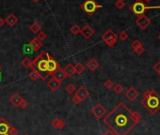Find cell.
I'll return each mask as SVG.
<instances>
[{
  "mask_svg": "<svg viewBox=\"0 0 160 135\" xmlns=\"http://www.w3.org/2000/svg\"><path fill=\"white\" fill-rule=\"evenodd\" d=\"M132 111L123 102H119L104 118V123L115 135H127L137 125L132 119Z\"/></svg>",
  "mask_w": 160,
  "mask_h": 135,
  "instance_id": "obj_1",
  "label": "cell"
},
{
  "mask_svg": "<svg viewBox=\"0 0 160 135\" xmlns=\"http://www.w3.org/2000/svg\"><path fill=\"white\" fill-rule=\"evenodd\" d=\"M141 104L151 114H157L160 110V95L155 90H146L143 93Z\"/></svg>",
  "mask_w": 160,
  "mask_h": 135,
  "instance_id": "obj_2",
  "label": "cell"
},
{
  "mask_svg": "<svg viewBox=\"0 0 160 135\" xmlns=\"http://www.w3.org/2000/svg\"><path fill=\"white\" fill-rule=\"evenodd\" d=\"M151 9H160V6L157 7H149L147 6L145 3H144L142 0H136V1L130 6L129 10L133 12L137 17L141 16V15L145 14V11L147 10H151Z\"/></svg>",
  "mask_w": 160,
  "mask_h": 135,
  "instance_id": "obj_3",
  "label": "cell"
},
{
  "mask_svg": "<svg viewBox=\"0 0 160 135\" xmlns=\"http://www.w3.org/2000/svg\"><path fill=\"white\" fill-rule=\"evenodd\" d=\"M46 60H42L39 56L36 57L34 60H32L31 69L36 70L41 75V79L46 80V78L49 76V73L47 71V66H46Z\"/></svg>",
  "mask_w": 160,
  "mask_h": 135,
  "instance_id": "obj_4",
  "label": "cell"
},
{
  "mask_svg": "<svg viewBox=\"0 0 160 135\" xmlns=\"http://www.w3.org/2000/svg\"><path fill=\"white\" fill-rule=\"evenodd\" d=\"M81 8L87 14L91 15V14H93L97 10L103 8V6L96 3L95 0H85L84 3L81 5Z\"/></svg>",
  "mask_w": 160,
  "mask_h": 135,
  "instance_id": "obj_5",
  "label": "cell"
},
{
  "mask_svg": "<svg viewBox=\"0 0 160 135\" xmlns=\"http://www.w3.org/2000/svg\"><path fill=\"white\" fill-rule=\"evenodd\" d=\"M102 39L106 43V45H109V47H112L115 45L116 42H117L118 36L114 33L113 30L107 29L106 32L102 35Z\"/></svg>",
  "mask_w": 160,
  "mask_h": 135,
  "instance_id": "obj_6",
  "label": "cell"
},
{
  "mask_svg": "<svg viewBox=\"0 0 160 135\" xmlns=\"http://www.w3.org/2000/svg\"><path fill=\"white\" fill-rule=\"evenodd\" d=\"M91 113H93V114L96 118L100 119L106 114V110L101 103H97V104L94 105L93 108L91 109Z\"/></svg>",
  "mask_w": 160,
  "mask_h": 135,
  "instance_id": "obj_7",
  "label": "cell"
},
{
  "mask_svg": "<svg viewBox=\"0 0 160 135\" xmlns=\"http://www.w3.org/2000/svg\"><path fill=\"white\" fill-rule=\"evenodd\" d=\"M46 66H47V71H48V73H49V75H53L55 71L58 69H59V64L51 56V55L46 62Z\"/></svg>",
  "mask_w": 160,
  "mask_h": 135,
  "instance_id": "obj_8",
  "label": "cell"
},
{
  "mask_svg": "<svg viewBox=\"0 0 160 135\" xmlns=\"http://www.w3.org/2000/svg\"><path fill=\"white\" fill-rule=\"evenodd\" d=\"M136 23H137V25L139 27V28L144 30L151 25V20L144 14V15H141V16L138 17L137 21H136Z\"/></svg>",
  "mask_w": 160,
  "mask_h": 135,
  "instance_id": "obj_9",
  "label": "cell"
},
{
  "mask_svg": "<svg viewBox=\"0 0 160 135\" xmlns=\"http://www.w3.org/2000/svg\"><path fill=\"white\" fill-rule=\"evenodd\" d=\"M89 92H88V90L85 88L84 86H80L78 89H77V91L74 92V96L79 98L80 101H84L86 100V98L89 97Z\"/></svg>",
  "mask_w": 160,
  "mask_h": 135,
  "instance_id": "obj_10",
  "label": "cell"
},
{
  "mask_svg": "<svg viewBox=\"0 0 160 135\" xmlns=\"http://www.w3.org/2000/svg\"><path fill=\"white\" fill-rule=\"evenodd\" d=\"M10 123L5 118H0V135H8L10 129Z\"/></svg>",
  "mask_w": 160,
  "mask_h": 135,
  "instance_id": "obj_11",
  "label": "cell"
},
{
  "mask_svg": "<svg viewBox=\"0 0 160 135\" xmlns=\"http://www.w3.org/2000/svg\"><path fill=\"white\" fill-rule=\"evenodd\" d=\"M139 96L138 91L135 88V87L131 86L129 89H128L125 92V97L129 100L130 101H134L138 98V97Z\"/></svg>",
  "mask_w": 160,
  "mask_h": 135,
  "instance_id": "obj_12",
  "label": "cell"
},
{
  "mask_svg": "<svg viewBox=\"0 0 160 135\" xmlns=\"http://www.w3.org/2000/svg\"><path fill=\"white\" fill-rule=\"evenodd\" d=\"M80 34H81L85 39H89L91 36L94 34V30L90 25H86L83 28H81V30H80Z\"/></svg>",
  "mask_w": 160,
  "mask_h": 135,
  "instance_id": "obj_13",
  "label": "cell"
},
{
  "mask_svg": "<svg viewBox=\"0 0 160 135\" xmlns=\"http://www.w3.org/2000/svg\"><path fill=\"white\" fill-rule=\"evenodd\" d=\"M61 82L58 81L57 79L54 78V77H52L50 80L48 81V83H47V86L49 87L52 91L58 90L59 88V86H61Z\"/></svg>",
  "mask_w": 160,
  "mask_h": 135,
  "instance_id": "obj_14",
  "label": "cell"
},
{
  "mask_svg": "<svg viewBox=\"0 0 160 135\" xmlns=\"http://www.w3.org/2000/svg\"><path fill=\"white\" fill-rule=\"evenodd\" d=\"M5 23L7 25H9V26L10 27H13L16 23H18V18L16 17V15H14L13 13H10L9 14L5 19Z\"/></svg>",
  "mask_w": 160,
  "mask_h": 135,
  "instance_id": "obj_15",
  "label": "cell"
},
{
  "mask_svg": "<svg viewBox=\"0 0 160 135\" xmlns=\"http://www.w3.org/2000/svg\"><path fill=\"white\" fill-rule=\"evenodd\" d=\"M22 100H23V98L20 96V95L18 94V93H15V94H13V96H11V98H10V102L13 104L14 107H19V105H20V103H21V101H22Z\"/></svg>",
  "mask_w": 160,
  "mask_h": 135,
  "instance_id": "obj_16",
  "label": "cell"
},
{
  "mask_svg": "<svg viewBox=\"0 0 160 135\" xmlns=\"http://www.w3.org/2000/svg\"><path fill=\"white\" fill-rule=\"evenodd\" d=\"M54 78H56L57 79L58 81H59V82H62L64 79L66 78V74H65V72L63 71V70H61V68L59 69H58L57 70L55 71V72L53 73V75H52Z\"/></svg>",
  "mask_w": 160,
  "mask_h": 135,
  "instance_id": "obj_17",
  "label": "cell"
},
{
  "mask_svg": "<svg viewBox=\"0 0 160 135\" xmlns=\"http://www.w3.org/2000/svg\"><path fill=\"white\" fill-rule=\"evenodd\" d=\"M99 62L95 58H91L90 60L87 62V68H89V70L91 71H95L99 68Z\"/></svg>",
  "mask_w": 160,
  "mask_h": 135,
  "instance_id": "obj_18",
  "label": "cell"
},
{
  "mask_svg": "<svg viewBox=\"0 0 160 135\" xmlns=\"http://www.w3.org/2000/svg\"><path fill=\"white\" fill-rule=\"evenodd\" d=\"M51 124L55 129H61L66 125L65 122H64L63 120H61V119H59V118H54Z\"/></svg>",
  "mask_w": 160,
  "mask_h": 135,
  "instance_id": "obj_19",
  "label": "cell"
},
{
  "mask_svg": "<svg viewBox=\"0 0 160 135\" xmlns=\"http://www.w3.org/2000/svg\"><path fill=\"white\" fill-rule=\"evenodd\" d=\"M29 44L32 46V48H33L34 52H38V51H39V50L41 49L42 47L43 46L42 42V41H40L37 38H35V39H32V41L29 42Z\"/></svg>",
  "mask_w": 160,
  "mask_h": 135,
  "instance_id": "obj_20",
  "label": "cell"
},
{
  "mask_svg": "<svg viewBox=\"0 0 160 135\" xmlns=\"http://www.w3.org/2000/svg\"><path fill=\"white\" fill-rule=\"evenodd\" d=\"M63 71L66 74V77H73L75 74V70H74V66L72 64H68L65 68L63 69Z\"/></svg>",
  "mask_w": 160,
  "mask_h": 135,
  "instance_id": "obj_21",
  "label": "cell"
},
{
  "mask_svg": "<svg viewBox=\"0 0 160 135\" xmlns=\"http://www.w3.org/2000/svg\"><path fill=\"white\" fill-rule=\"evenodd\" d=\"M29 29H30L34 34H38L39 32H41V31H42V26H41V25H40L39 23L34 22V23H32V25L29 26Z\"/></svg>",
  "mask_w": 160,
  "mask_h": 135,
  "instance_id": "obj_22",
  "label": "cell"
},
{
  "mask_svg": "<svg viewBox=\"0 0 160 135\" xmlns=\"http://www.w3.org/2000/svg\"><path fill=\"white\" fill-rule=\"evenodd\" d=\"M74 70L77 74H82L84 71H85V67L82 64V63H77V65L74 66Z\"/></svg>",
  "mask_w": 160,
  "mask_h": 135,
  "instance_id": "obj_23",
  "label": "cell"
},
{
  "mask_svg": "<svg viewBox=\"0 0 160 135\" xmlns=\"http://www.w3.org/2000/svg\"><path fill=\"white\" fill-rule=\"evenodd\" d=\"M131 116H132V119H133L136 124H138V123L141 121V114H139L138 111H134V112H132Z\"/></svg>",
  "mask_w": 160,
  "mask_h": 135,
  "instance_id": "obj_24",
  "label": "cell"
},
{
  "mask_svg": "<svg viewBox=\"0 0 160 135\" xmlns=\"http://www.w3.org/2000/svg\"><path fill=\"white\" fill-rule=\"evenodd\" d=\"M29 78L32 81H36L38 80L39 78H41V75H40V73L36 70H32L31 72L29 73Z\"/></svg>",
  "mask_w": 160,
  "mask_h": 135,
  "instance_id": "obj_25",
  "label": "cell"
},
{
  "mask_svg": "<svg viewBox=\"0 0 160 135\" xmlns=\"http://www.w3.org/2000/svg\"><path fill=\"white\" fill-rule=\"evenodd\" d=\"M21 64L24 68H31V65H32V60L29 57H25L23 59V60L21 61Z\"/></svg>",
  "mask_w": 160,
  "mask_h": 135,
  "instance_id": "obj_26",
  "label": "cell"
},
{
  "mask_svg": "<svg viewBox=\"0 0 160 135\" xmlns=\"http://www.w3.org/2000/svg\"><path fill=\"white\" fill-rule=\"evenodd\" d=\"M113 90H114V92H115L116 94L120 95V94H122V93L123 92V90H125V88H123V86H122L121 84H117V85H115L113 86Z\"/></svg>",
  "mask_w": 160,
  "mask_h": 135,
  "instance_id": "obj_27",
  "label": "cell"
},
{
  "mask_svg": "<svg viewBox=\"0 0 160 135\" xmlns=\"http://www.w3.org/2000/svg\"><path fill=\"white\" fill-rule=\"evenodd\" d=\"M23 51H24V53L26 54H29L34 53V50H33V48H32V46L29 44H29H25V45H24Z\"/></svg>",
  "mask_w": 160,
  "mask_h": 135,
  "instance_id": "obj_28",
  "label": "cell"
},
{
  "mask_svg": "<svg viewBox=\"0 0 160 135\" xmlns=\"http://www.w3.org/2000/svg\"><path fill=\"white\" fill-rule=\"evenodd\" d=\"M71 33L73 34V35H74V36H77V35H78L79 33H80V30H81V28L77 25H74L73 26L71 27Z\"/></svg>",
  "mask_w": 160,
  "mask_h": 135,
  "instance_id": "obj_29",
  "label": "cell"
},
{
  "mask_svg": "<svg viewBox=\"0 0 160 135\" xmlns=\"http://www.w3.org/2000/svg\"><path fill=\"white\" fill-rule=\"evenodd\" d=\"M65 90L67 91V93H69V94H74V93L75 92V91H77V88H75V86H74L73 84H69V85H67Z\"/></svg>",
  "mask_w": 160,
  "mask_h": 135,
  "instance_id": "obj_30",
  "label": "cell"
},
{
  "mask_svg": "<svg viewBox=\"0 0 160 135\" xmlns=\"http://www.w3.org/2000/svg\"><path fill=\"white\" fill-rule=\"evenodd\" d=\"M104 85H105V87L106 88H107V89H111V88H113V86L115 85H114V82L112 81V80H110V79H107V80L104 83Z\"/></svg>",
  "mask_w": 160,
  "mask_h": 135,
  "instance_id": "obj_31",
  "label": "cell"
},
{
  "mask_svg": "<svg viewBox=\"0 0 160 135\" xmlns=\"http://www.w3.org/2000/svg\"><path fill=\"white\" fill-rule=\"evenodd\" d=\"M36 38H37L40 41L42 42L43 41H45V39H46L47 36H46V34H45V32H43V31H41V32H39V33L37 34V37H36Z\"/></svg>",
  "mask_w": 160,
  "mask_h": 135,
  "instance_id": "obj_32",
  "label": "cell"
},
{
  "mask_svg": "<svg viewBox=\"0 0 160 135\" xmlns=\"http://www.w3.org/2000/svg\"><path fill=\"white\" fill-rule=\"evenodd\" d=\"M141 46H142V44H141V42L138 41V39H135V41L131 43V47L133 48V50H136V49L138 48V47H141Z\"/></svg>",
  "mask_w": 160,
  "mask_h": 135,
  "instance_id": "obj_33",
  "label": "cell"
},
{
  "mask_svg": "<svg viewBox=\"0 0 160 135\" xmlns=\"http://www.w3.org/2000/svg\"><path fill=\"white\" fill-rule=\"evenodd\" d=\"M125 2L121 1V0H118V1H116V3H115V7L117 8V9H119V10L123 9V8H125Z\"/></svg>",
  "mask_w": 160,
  "mask_h": 135,
  "instance_id": "obj_34",
  "label": "cell"
},
{
  "mask_svg": "<svg viewBox=\"0 0 160 135\" xmlns=\"http://www.w3.org/2000/svg\"><path fill=\"white\" fill-rule=\"evenodd\" d=\"M119 38L122 39V41H126V39H128V34L125 32V31H122V32H121L119 34Z\"/></svg>",
  "mask_w": 160,
  "mask_h": 135,
  "instance_id": "obj_35",
  "label": "cell"
},
{
  "mask_svg": "<svg viewBox=\"0 0 160 135\" xmlns=\"http://www.w3.org/2000/svg\"><path fill=\"white\" fill-rule=\"evenodd\" d=\"M19 134V132L13 127H10V129L9 130V134L8 135H18Z\"/></svg>",
  "mask_w": 160,
  "mask_h": 135,
  "instance_id": "obj_36",
  "label": "cell"
},
{
  "mask_svg": "<svg viewBox=\"0 0 160 135\" xmlns=\"http://www.w3.org/2000/svg\"><path fill=\"white\" fill-rule=\"evenodd\" d=\"M136 52V54H138V55H141V54L144 53V51H145V49H144V47L143 46H141V47H138V48H137L136 50H134Z\"/></svg>",
  "mask_w": 160,
  "mask_h": 135,
  "instance_id": "obj_37",
  "label": "cell"
},
{
  "mask_svg": "<svg viewBox=\"0 0 160 135\" xmlns=\"http://www.w3.org/2000/svg\"><path fill=\"white\" fill-rule=\"evenodd\" d=\"M27 105H29V102H27L26 100H22V101H21V103H20V105H19V107H21L22 109H26V107H27Z\"/></svg>",
  "mask_w": 160,
  "mask_h": 135,
  "instance_id": "obj_38",
  "label": "cell"
},
{
  "mask_svg": "<svg viewBox=\"0 0 160 135\" xmlns=\"http://www.w3.org/2000/svg\"><path fill=\"white\" fill-rule=\"evenodd\" d=\"M154 70L157 71V73H159L160 74V61H158L157 64H155L154 66Z\"/></svg>",
  "mask_w": 160,
  "mask_h": 135,
  "instance_id": "obj_39",
  "label": "cell"
},
{
  "mask_svg": "<svg viewBox=\"0 0 160 135\" xmlns=\"http://www.w3.org/2000/svg\"><path fill=\"white\" fill-rule=\"evenodd\" d=\"M72 101H73V103H74L75 105H78L79 103L81 102V101H79V98H77L75 96H74L73 98H72Z\"/></svg>",
  "mask_w": 160,
  "mask_h": 135,
  "instance_id": "obj_40",
  "label": "cell"
},
{
  "mask_svg": "<svg viewBox=\"0 0 160 135\" xmlns=\"http://www.w3.org/2000/svg\"><path fill=\"white\" fill-rule=\"evenodd\" d=\"M103 135H115V133L112 132V130H110V129H107L106 132H104V134Z\"/></svg>",
  "mask_w": 160,
  "mask_h": 135,
  "instance_id": "obj_41",
  "label": "cell"
},
{
  "mask_svg": "<svg viewBox=\"0 0 160 135\" xmlns=\"http://www.w3.org/2000/svg\"><path fill=\"white\" fill-rule=\"evenodd\" d=\"M5 19H3V18H1L0 17V27H2L4 25H5Z\"/></svg>",
  "mask_w": 160,
  "mask_h": 135,
  "instance_id": "obj_42",
  "label": "cell"
},
{
  "mask_svg": "<svg viewBox=\"0 0 160 135\" xmlns=\"http://www.w3.org/2000/svg\"><path fill=\"white\" fill-rule=\"evenodd\" d=\"M142 1L148 4V3H150V2H152V1H153V0H142Z\"/></svg>",
  "mask_w": 160,
  "mask_h": 135,
  "instance_id": "obj_43",
  "label": "cell"
},
{
  "mask_svg": "<svg viewBox=\"0 0 160 135\" xmlns=\"http://www.w3.org/2000/svg\"><path fill=\"white\" fill-rule=\"evenodd\" d=\"M32 1L35 2V3H37V2H39V1H40V0H32Z\"/></svg>",
  "mask_w": 160,
  "mask_h": 135,
  "instance_id": "obj_44",
  "label": "cell"
},
{
  "mask_svg": "<svg viewBox=\"0 0 160 135\" xmlns=\"http://www.w3.org/2000/svg\"><path fill=\"white\" fill-rule=\"evenodd\" d=\"M2 80V74H1V72H0V81Z\"/></svg>",
  "mask_w": 160,
  "mask_h": 135,
  "instance_id": "obj_45",
  "label": "cell"
},
{
  "mask_svg": "<svg viewBox=\"0 0 160 135\" xmlns=\"http://www.w3.org/2000/svg\"><path fill=\"white\" fill-rule=\"evenodd\" d=\"M158 39H159V41H160V34L158 35Z\"/></svg>",
  "mask_w": 160,
  "mask_h": 135,
  "instance_id": "obj_46",
  "label": "cell"
},
{
  "mask_svg": "<svg viewBox=\"0 0 160 135\" xmlns=\"http://www.w3.org/2000/svg\"><path fill=\"white\" fill-rule=\"evenodd\" d=\"M2 70V67L1 66H0V71H1Z\"/></svg>",
  "mask_w": 160,
  "mask_h": 135,
  "instance_id": "obj_47",
  "label": "cell"
},
{
  "mask_svg": "<svg viewBox=\"0 0 160 135\" xmlns=\"http://www.w3.org/2000/svg\"><path fill=\"white\" fill-rule=\"evenodd\" d=\"M121 1H123V2H125V0H121Z\"/></svg>",
  "mask_w": 160,
  "mask_h": 135,
  "instance_id": "obj_48",
  "label": "cell"
},
{
  "mask_svg": "<svg viewBox=\"0 0 160 135\" xmlns=\"http://www.w3.org/2000/svg\"><path fill=\"white\" fill-rule=\"evenodd\" d=\"M25 135H29V134H25Z\"/></svg>",
  "mask_w": 160,
  "mask_h": 135,
  "instance_id": "obj_49",
  "label": "cell"
}]
</instances>
